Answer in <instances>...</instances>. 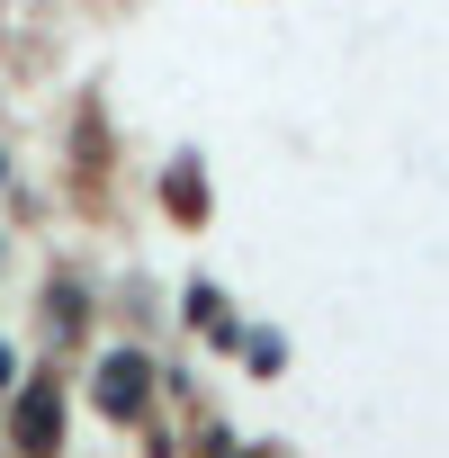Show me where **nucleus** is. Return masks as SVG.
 <instances>
[{
  "instance_id": "1",
  "label": "nucleus",
  "mask_w": 449,
  "mask_h": 458,
  "mask_svg": "<svg viewBox=\"0 0 449 458\" xmlns=\"http://www.w3.org/2000/svg\"><path fill=\"white\" fill-rule=\"evenodd\" d=\"M55 440H64V395H55V377H28L19 386V449L55 458Z\"/></svg>"
},
{
  "instance_id": "2",
  "label": "nucleus",
  "mask_w": 449,
  "mask_h": 458,
  "mask_svg": "<svg viewBox=\"0 0 449 458\" xmlns=\"http://www.w3.org/2000/svg\"><path fill=\"white\" fill-rule=\"evenodd\" d=\"M144 386H153V369H144V360H135V351H117V360H108V369H99V404H108V413H117V422H126V413H135V404H144Z\"/></svg>"
},
{
  "instance_id": "3",
  "label": "nucleus",
  "mask_w": 449,
  "mask_h": 458,
  "mask_svg": "<svg viewBox=\"0 0 449 458\" xmlns=\"http://www.w3.org/2000/svg\"><path fill=\"white\" fill-rule=\"evenodd\" d=\"M10 377H19V369H10V351H0V386H10Z\"/></svg>"
}]
</instances>
